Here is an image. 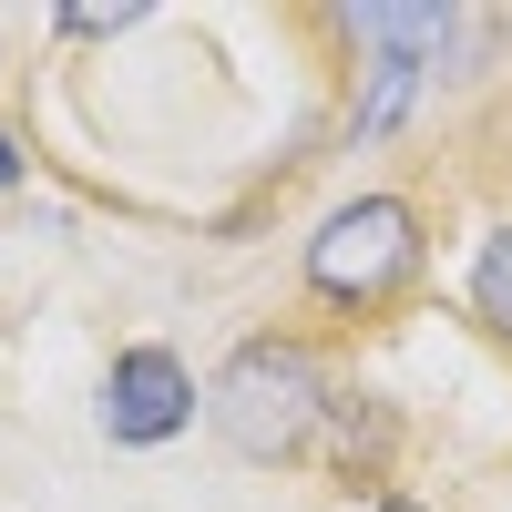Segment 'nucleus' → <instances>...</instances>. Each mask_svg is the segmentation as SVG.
Returning a JSON list of instances; mask_svg holds the SVG:
<instances>
[{"mask_svg": "<svg viewBox=\"0 0 512 512\" xmlns=\"http://www.w3.org/2000/svg\"><path fill=\"white\" fill-rule=\"evenodd\" d=\"M461 308H472V328L492 338V349L512 359V216H492L472 236V267H461Z\"/></svg>", "mask_w": 512, "mask_h": 512, "instance_id": "nucleus-6", "label": "nucleus"}, {"mask_svg": "<svg viewBox=\"0 0 512 512\" xmlns=\"http://www.w3.org/2000/svg\"><path fill=\"white\" fill-rule=\"evenodd\" d=\"M400 410L379 400V390H349V379H338V400H328V431H318V472L338 482V492H390V472H400Z\"/></svg>", "mask_w": 512, "mask_h": 512, "instance_id": "nucleus-4", "label": "nucleus"}, {"mask_svg": "<svg viewBox=\"0 0 512 512\" xmlns=\"http://www.w3.org/2000/svg\"><path fill=\"white\" fill-rule=\"evenodd\" d=\"M359 512H431V502H420V492H400V482H390V492H369Z\"/></svg>", "mask_w": 512, "mask_h": 512, "instance_id": "nucleus-8", "label": "nucleus"}, {"mask_svg": "<svg viewBox=\"0 0 512 512\" xmlns=\"http://www.w3.org/2000/svg\"><path fill=\"white\" fill-rule=\"evenodd\" d=\"M420 277H431V205L400 195V185L338 195L308 226V256H297V287L328 318H390Z\"/></svg>", "mask_w": 512, "mask_h": 512, "instance_id": "nucleus-2", "label": "nucleus"}, {"mask_svg": "<svg viewBox=\"0 0 512 512\" xmlns=\"http://www.w3.org/2000/svg\"><path fill=\"white\" fill-rule=\"evenodd\" d=\"M195 410H205V390H195V369L164 349V338L113 349L103 390H93V420H103V441H113V451H164V441H185V431H195Z\"/></svg>", "mask_w": 512, "mask_h": 512, "instance_id": "nucleus-3", "label": "nucleus"}, {"mask_svg": "<svg viewBox=\"0 0 512 512\" xmlns=\"http://www.w3.org/2000/svg\"><path fill=\"white\" fill-rule=\"evenodd\" d=\"M338 369L308 328H246L205 379V431H216L246 472H308L328 431Z\"/></svg>", "mask_w": 512, "mask_h": 512, "instance_id": "nucleus-1", "label": "nucleus"}, {"mask_svg": "<svg viewBox=\"0 0 512 512\" xmlns=\"http://www.w3.org/2000/svg\"><path fill=\"white\" fill-rule=\"evenodd\" d=\"M359 82H349V113H338V134L349 144H390L400 123H410V103L431 93V52H410V41H359Z\"/></svg>", "mask_w": 512, "mask_h": 512, "instance_id": "nucleus-5", "label": "nucleus"}, {"mask_svg": "<svg viewBox=\"0 0 512 512\" xmlns=\"http://www.w3.org/2000/svg\"><path fill=\"white\" fill-rule=\"evenodd\" d=\"M11 185H21V134L0 123V195H11Z\"/></svg>", "mask_w": 512, "mask_h": 512, "instance_id": "nucleus-9", "label": "nucleus"}, {"mask_svg": "<svg viewBox=\"0 0 512 512\" xmlns=\"http://www.w3.org/2000/svg\"><path fill=\"white\" fill-rule=\"evenodd\" d=\"M62 31L72 41H123V31H144V11L123 0V11H62Z\"/></svg>", "mask_w": 512, "mask_h": 512, "instance_id": "nucleus-7", "label": "nucleus"}]
</instances>
